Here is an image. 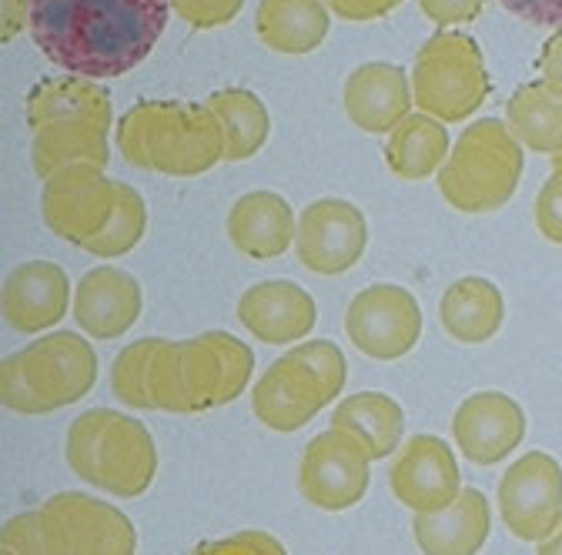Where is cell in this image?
Returning <instances> with one entry per match:
<instances>
[{
    "label": "cell",
    "mask_w": 562,
    "mask_h": 555,
    "mask_svg": "<svg viewBox=\"0 0 562 555\" xmlns=\"http://www.w3.org/2000/svg\"><path fill=\"white\" fill-rule=\"evenodd\" d=\"M255 375V352L228 331H204L188 341L161 338L155 365L158 411L198 415L235 401Z\"/></svg>",
    "instance_id": "4"
},
{
    "label": "cell",
    "mask_w": 562,
    "mask_h": 555,
    "mask_svg": "<svg viewBox=\"0 0 562 555\" xmlns=\"http://www.w3.org/2000/svg\"><path fill=\"white\" fill-rule=\"evenodd\" d=\"M449 158V131L432 114H408L389 131L385 165L402 181H426Z\"/></svg>",
    "instance_id": "26"
},
{
    "label": "cell",
    "mask_w": 562,
    "mask_h": 555,
    "mask_svg": "<svg viewBox=\"0 0 562 555\" xmlns=\"http://www.w3.org/2000/svg\"><path fill=\"white\" fill-rule=\"evenodd\" d=\"M67 302H70L67 271L54 261L18 264L4 282V321L24 335L64 321Z\"/></svg>",
    "instance_id": "19"
},
{
    "label": "cell",
    "mask_w": 562,
    "mask_h": 555,
    "mask_svg": "<svg viewBox=\"0 0 562 555\" xmlns=\"http://www.w3.org/2000/svg\"><path fill=\"white\" fill-rule=\"evenodd\" d=\"M345 335L375 362L405 359L422 338V308L402 285H372L351 298L345 312Z\"/></svg>",
    "instance_id": "11"
},
{
    "label": "cell",
    "mask_w": 562,
    "mask_h": 555,
    "mask_svg": "<svg viewBox=\"0 0 562 555\" xmlns=\"http://www.w3.org/2000/svg\"><path fill=\"white\" fill-rule=\"evenodd\" d=\"M161 338H140L114 359L111 369V388L114 395L131 408H148L158 411L155 401V365H158Z\"/></svg>",
    "instance_id": "30"
},
{
    "label": "cell",
    "mask_w": 562,
    "mask_h": 555,
    "mask_svg": "<svg viewBox=\"0 0 562 555\" xmlns=\"http://www.w3.org/2000/svg\"><path fill=\"white\" fill-rule=\"evenodd\" d=\"M539 552L542 555H562V519H559V525L546 539H539Z\"/></svg>",
    "instance_id": "41"
},
{
    "label": "cell",
    "mask_w": 562,
    "mask_h": 555,
    "mask_svg": "<svg viewBox=\"0 0 562 555\" xmlns=\"http://www.w3.org/2000/svg\"><path fill=\"white\" fill-rule=\"evenodd\" d=\"M0 545L8 555H131L137 532L121 509L85 492H60L37 512L11 519Z\"/></svg>",
    "instance_id": "5"
},
{
    "label": "cell",
    "mask_w": 562,
    "mask_h": 555,
    "mask_svg": "<svg viewBox=\"0 0 562 555\" xmlns=\"http://www.w3.org/2000/svg\"><path fill=\"white\" fill-rule=\"evenodd\" d=\"M552 165H555V168H562V151H555V155H552Z\"/></svg>",
    "instance_id": "42"
},
{
    "label": "cell",
    "mask_w": 562,
    "mask_h": 555,
    "mask_svg": "<svg viewBox=\"0 0 562 555\" xmlns=\"http://www.w3.org/2000/svg\"><path fill=\"white\" fill-rule=\"evenodd\" d=\"M114 201H117V181H108L104 168L67 165L47 178L41 215L57 238L85 248L111 222Z\"/></svg>",
    "instance_id": "12"
},
{
    "label": "cell",
    "mask_w": 562,
    "mask_h": 555,
    "mask_svg": "<svg viewBox=\"0 0 562 555\" xmlns=\"http://www.w3.org/2000/svg\"><path fill=\"white\" fill-rule=\"evenodd\" d=\"M198 552H245V555L265 552V555H281V552H285V545L274 542L268 532H238V535L222 539V542H201Z\"/></svg>",
    "instance_id": "38"
},
{
    "label": "cell",
    "mask_w": 562,
    "mask_h": 555,
    "mask_svg": "<svg viewBox=\"0 0 562 555\" xmlns=\"http://www.w3.org/2000/svg\"><path fill=\"white\" fill-rule=\"evenodd\" d=\"M238 321L265 344H292L315 328L318 308L302 285L281 278V282L251 285L238 298Z\"/></svg>",
    "instance_id": "17"
},
{
    "label": "cell",
    "mask_w": 562,
    "mask_h": 555,
    "mask_svg": "<svg viewBox=\"0 0 562 555\" xmlns=\"http://www.w3.org/2000/svg\"><path fill=\"white\" fill-rule=\"evenodd\" d=\"M251 411H255V419L271 429V432H295L302 429L305 422H312L315 415L308 408H302L292 392L281 385L278 372L268 365V372L255 382V392H251Z\"/></svg>",
    "instance_id": "32"
},
{
    "label": "cell",
    "mask_w": 562,
    "mask_h": 555,
    "mask_svg": "<svg viewBox=\"0 0 562 555\" xmlns=\"http://www.w3.org/2000/svg\"><path fill=\"white\" fill-rule=\"evenodd\" d=\"M299 235L292 204L274 191H248L228 212V241L255 261L281 258Z\"/></svg>",
    "instance_id": "20"
},
{
    "label": "cell",
    "mask_w": 562,
    "mask_h": 555,
    "mask_svg": "<svg viewBox=\"0 0 562 555\" xmlns=\"http://www.w3.org/2000/svg\"><path fill=\"white\" fill-rule=\"evenodd\" d=\"M488 91L492 81L482 47L465 31H439L418 47L412 67V98L418 111L456 124L475 114Z\"/></svg>",
    "instance_id": "9"
},
{
    "label": "cell",
    "mask_w": 562,
    "mask_h": 555,
    "mask_svg": "<svg viewBox=\"0 0 562 555\" xmlns=\"http://www.w3.org/2000/svg\"><path fill=\"white\" fill-rule=\"evenodd\" d=\"M98 382V355L75 331H54L0 365V398L18 415H44L81 401Z\"/></svg>",
    "instance_id": "8"
},
{
    "label": "cell",
    "mask_w": 562,
    "mask_h": 555,
    "mask_svg": "<svg viewBox=\"0 0 562 555\" xmlns=\"http://www.w3.org/2000/svg\"><path fill=\"white\" fill-rule=\"evenodd\" d=\"M506 318L503 292L485 278H459L439 302L442 328L462 344H485L496 338Z\"/></svg>",
    "instance_id": "25"
},
{
    "label": "cell",
    "mask_w": 562,
    "mask_h": 555,
    "mask_svg": "<svg viewBox=\"0 0 562 555\" xmlns=\"http://www.w3.org/2000/svg\"><path fill=\"white\" fill-rule=\"evenodd\" d=\"M148 228V207L145 197H140L131 184L117 181V201H114V215L104 225L101 235H94L85 251L98 254V258H121L127 251L137 248V241L145 238Z\"/></svg>",
    "instance_id": "31"
},
{
    "label": "cell",
    "mask_w": 562,
    "mask_h": 555,
    "mask_svg": "<svg viewBox=\"0 0 562 555\" xmlns=\"http://www.w3.org/2000/svg\"><path fill=\"white\" fill-rule=\"evenodd\" d=\"M372 482V455L359 435L328 429L315 435L299 465V492L322 512H345L359 506Z\"/></svg>",
    "instance_id": "10"
},
{
    "label": "cell",
    "mask_w": 562,
    "mask_h": 555,
    "mask_svg": "<svg viewBox=\"0 0 562 555\" xmlns=\"http://www.w3.org/2000/svg\"><path fill=\"white\" fill-rule=\"evenodd\" d=\"M31 27V0H4V44Z\"/></svg>",
    "instance_id": "40"
},
{
    "label": "cell",
    "mask_w": 562,
    "mask_h": 555,
    "mask_svg": "<svg viewBox=\"0 0 562 555\" xmlns=\"http://www.w3.org/2000/svg\"><path fill=\"white\" fill-rule=\"evenodd\" d=\"M418 8L432 24L452 27V24L475 21L482 14V8H485V0H418Z\"/></svg>",
    "instance_id": "35"
},
{
    "label": "cell",
    "mask_w": 562,
    "mask_h": 555,
    "mask_svg": "<svg viewBox=\"0 0 562 555\" xmlns=\"http://www.w3.org/2000/svg\"><path fill=\"white\" fill-rule=\"evenodd\" d=\"M331 18L325 0H258L255 31L274 54L302 57L322 47Z\"/></svg>",
    "instance_id": "24"
},
{
    "label": "cell",
    "mask_w": 562,
    "mask_h": 555,
    "mask_svg": "<svg viewBox=\"0 0 562 555\" xmlns=\"http://www.w3.org/2000/svg\"><path fill=\"white\" fill-rule=\"evenodd\" d=\"M499 516L522 542L546 539L562 519V468L546 452L516 458L499 482Z\"/></svg>",
    "instance_id": "13"
},
{
    "label": "cell",
    "mask_w": 562,
    "mask_h": 555,
    "mask_svg": "<svg viewBox=\"0 0 562 555\" xmlns=\"http://www.w3.org/2000/svg\"><path fill=\"white\" fill-rule=\"evenodd\" d=\"M492 512L488 499L479 489H462L456 502L436 512H415L412 535L415 545L429 555H469L479 552L488 539Z\"/></svg>",
    "instance_id": "22"
},
{
    "label": "cell",
    "mask_w": 562,
    "mask_h": 555,
    "mask_svg": "<svg viewBox=\"0 0 562 555\" xmlns=\"http://www.w3.org/2000/svg\"><path fill=\"white\" fill-rule=\"evenodd\" d=\"M331 426L359 435L372 455V462L389 458L405 432V411L392 395L382 392H356L335 405Z\"/></svg>",
    "instance_id": "27"
},
{
    "label": "cell",
    "mask_w": 562,
    "mask_h": 555,
    "mask_svg": "<svg viewBox=\"0 0 562 555\" xmlns=\"http://www.w3.org/2000/svg\"><path fill=\"white\" fill-rule=\"evenodd\" d=\"M171 0H31V37L67 75L108 81L145 64Z\"/></svg>",
    "instance_id": "1"
},
{
    "label": "cell",
    "mask_w": 562,
    "mask_h": 555,
    "mask_svg": "<svg viewBox=\"0 0 562 555\" xmlns=\"http://www.w3.org/2000/svg\"><path fill=\"white\" fill-rule=\"evenodd\" d=\"M395 499L412 512H436L462 492V478L452 449L436 435H415L389 468Z\"/></svg>",
    "instance_id": "16"
},
{
    "label": "cell",
    "mask_w": 562,
    "mask_h": 555,
    "mask_svg": "<svg viewBox=\"0 0 562 555\" xmlns=\"http://www.w3.org/2000/svg\"><path fill=\"white\" fill-rule=\"evenodd\" d=\"M271 369L278 372L281 385L292 392V398L312 415H318L328 401H335L348 378V362L341 349L325 338L299 344V349L271 362Z\"/></svg>",
    "instance_id": "23"
},
{
    "label": "cell",
    "mask_w": 562,
    "mask_h": 555,
    "mask_svg": "<svg viewBox=\"0 0 562 555\" xmlns=\"http://www.w3.org/2000/svg\"><path fill=\"white\" fill-rule=\"evenodd\" d=\"M140 315V285L121 268H94L75 292V321L98 341L124 335Z\"/></svg>",
    "instance_id": "21"
},
{
    "label": "cell",
    "mask_w": 562,
    "mask_h": 555,
    "mask_svg": "<svg viewBox=\"0 0 562 555\" xmlns=\"http://www.w3.org/2000/svg\"><path fill=\"white\" fill-rule=\"evenodd\" d=\"M245 8V0H171V11L194 31H215L232 24Z\"/></svg>",
    "instance_id": "33"
},
{
    "label": "cell",
    "mask_w": 562,
    "mask_h": 555,
    "mask_svg": "<svg viewBox=\"0 0 562 555\" xmlns=\"http://www.w3.org/2000/svg\"><path fill=\"white\" fill-rule=\"evenodd\" d=\"M499 4L532 27H562V0H499Z\"/></svg>",
    "instance_id": "36"
},
{
    "label": "cell",
    "mask_w": 562,
    "mask_h": 555,
    "mask_svg": "<svg viewBox=\"0 0 562 555\" xmlns=\"http://www.w3.org/2000/svg\"><path fill=\"white\" fill-rule=\"evenodd\" d=\"M369 248L366 215L351 201L322 197L312 201L299 215L295 251L299 261L315 274H345L351 271Z\"/></svg>",
    "instance_id": "14"
},
{
    "label": "cell",
    "mask_w": 562,
    "mask_h": 555,
    "mask_svg": "<svg viewBox=\"0 0 562 555\" xmlns=\"http://www.w3.org/2000/svg\"><path fill=\"white\" fill-rule=\"evenodd\" d=\"M345 114L366 134H389L412 111V81L398 64L372 60L362 64L345 81Z\"/></svg>",
    "instance_id": "18"
},
{
    "label": "cell",
    "mask_w": 562,
    "mask_h": 555,
    "mask_svg": "<svg viewBox=\"0 0 562 555\" xmlns=\"http://www.w3.org/2000/svg\"><path fill=\"white\" fill-rule=\"evenodd\" d=\"M27 124L34 134L31 161L44 181L67 165L104 168L111 158V94L88 78H44L34 84L27 94Z\"/></svg>",
    "instance_id": "2"
},
{
    "label": "cell",
    "mask_w": 562,
    "mask_h": 555,
    "mask_svg": "<svg viewBox=\"0 0 562 555\" xmlns=\"http://www.w3.org/2000/svg\"><path fill=\"white\" fill-rule=\"evenodd\" d=\"M506 124L536 155L562 151V94L546 81L522 84L506 104Z\"/></svg>",
    "instance_id": "28"
},
{
    "label": "cell",
    "mask_w": 562,
    "mask_h": 555,
    "mask_svg": "<svg viewBox=\"0 0 562 555\" xmlns=\"http://www.w3.org/2000/svg\"><path fill=\"white\" fill-rule=\"evenodd\" d=\"M328 11H335V18L341 21H379V18H389L392 11H398L405 0H325Z\"/></svg>",
    "instance_id": "37"
},
{
    "label": "cell",
    "mask_w": 562,
    "mask_h": 555,
    "mask_svg": "<svg viewBox=\"0 0 562 555\" xmlns=\"http://www.w3.org/2000/svg\"><path fill=\"white\" fill-rule=\"evenodd\" d=\"M539 71H542V81H546L555 94H562V27L542 44Z\"/></svg>",
    "instance_id": "39"
},
{
    "label": "cell",
    "mask_w": 562,
    "mask_h": 555,
    "mask_svg": "<svg viewBox=\"0 0 562 555\" xmlns=\"http://www.w3.org/2000/svg\"><path fill=\"white\" fill-rule=\"evenodd\" d=\"M218 114L225 131V161H245L258 155L268 141L271 117L265 101L248 88H225L204 101Z\"/></svg>",
    "instance_id": "29"
},
{
    "label": "cell",
    "mask_w": 562,
    "mask_h": 555,
    "mask_svg": "<svg viewBox=\"0 0 562 555\" xmlns=\"http://www.w3.org/2000/svg\"><path fill=\"white\" fill-rule=\"evenodd\" d=\"M127 165L168 178H194L225 161V131L207 104L140 101L117 124Z\"/></svg>",
    "instance_id": "3"
},
{
    "label": "cell",
    "mask_w": 562,
    "mask_h": 555,
    "mask_svg": "<svg viewBox=\"0 0 562 555\" xmlns=\"http://www.w3.org/2000/svg\"><path fill=\"white\" fill-rule=\"evenodd\" d=\"M526 168L522 141L499 117L469 124L446 165L439 168V191L462 215H488L509 204Z\"/></svg>",
    "instance_id": "7"
},
{
    "label": "cell",
    "mask_w": 562,
    "mask_h": 555,
    "mask_svg": "<svg viewBox=\"0 0 562 555\" xmlns=\"http://www.w3.org/2000/svg\"><path fill=\"white\" fill-rule=\"evenodd\" d=\"M452 439L475 465H496L526 439V411L503 392H475L452 415Z\"/></svg>",
    "instance_id": "15"
},
{
    "label": "cell",
    "mask_w": 562,
    "mask_h": 555,
    "mask_svg": "<svg viewBox=\"0 0 562 555\" xmlns=\"http://www.w3.org/2000/svg\"><path fill=\"white\" fill-rule=\"evenodd\" d=\"M536 228L546 241L562 245V168L536 194Z\"/></svg>",
    "instance_id": "34"
},
{
    "label": "cell",
    "mask_w": 562,
    "mask_h": 555,
    "mask_svg": "<svg viewBox=\"0 0 562 555\" xmlns=\"http://www.w3.org/2000/svg\"><path fill=\"white\" fill-rule=\"evenodd\" d=\"M64 455L78 478L117 499L145 496L158 472L151 432L114 408H91L78 415L67 429Z\"/></svg>",
    "instance_id": "6"
}]
</instances>
